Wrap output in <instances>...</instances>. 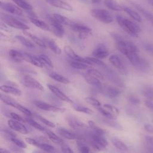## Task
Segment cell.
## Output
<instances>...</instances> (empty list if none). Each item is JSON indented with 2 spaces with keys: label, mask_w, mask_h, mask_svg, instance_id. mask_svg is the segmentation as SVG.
<instances>
[{
  "label": "cell",
  "mask_w": 153,
  "mask_h": 153,
  "mask_svg": "<svg viewBox=\"0 0 153 153\" xmlns=\"http://www.w3.org/2000/svg\"><path fill=\"white\" fill-rule=\"evenodd\" d=\"M36 117L38 118V119L39 120H40L42 123H43L44 124L47 125V126H48L49 127L54 128V127H56L55 124H54L53 123L50 121L49 120H48L47 119L45 118L44 117H42V116H41V115H38V114H36Z\"/></svg>",
  "instance_id": "c3c4849f"
},
{
  "label": "cell",
  "mask_w": 153,
  "mask_h": 153,
  "mask_svg": "<svg viewBox=\"0 0 153 153\" xmlns=\"http://www.w3.org/2000/svg\"><path fill=\"white\" fill-rule=\"evenodd\" d=\"M74 109L78 112H82L86 114H88V115H92L94 112L93 110H91V109L87 108V107H85L83 106H81V105H74L73 106Z\"/></svg>",
  "instance_id": "f35d334b"
},
{
  "label": "cell",
  "mask_w": 153,
  "mask_h": 153,
  "mask_svg": "<svg viewBox=\"0 0 153 153\" xmlns=\"http://www.w3.org/2000/svg\"><path fill=\"white\" fill-rule=\"evenodd\" d=\"M88 126L91 128L93 130V131L97 133H99V134H102L103 135L105 133V130H103L102 128L99 127L98 126H97L95 123L93 121H88Z\"/></svg>",
  "instance_id": "b9f144b4"
},
{
  "label": "cell",
  "mask_w": 153,
  "mask_h": 153,
  "mask_svg": "<svg viewBox=\"0 0 153 153\" xmlns=\"http://www.w3.org/2000/svg\"><path fill=\"white\" fill-rule=\"evenodd\" d=\"M143 47L146 51L153 55V45L150 44H144Z\"/></svg>",
  "instance_id": "9f6ffc18"
},
{
  "label": "cell",
  "mask_w": 153,
  "mask_h": 153,
  "mask_svg": "<svg viewBox=\"0 0 153 153\" xmlns=\"http://www.w3.org/2000/svg\"><path fill=\"white\" fill-rule=\"evenodd\" d=\"M25 140L29 144H30L31 145H33V146H36V147H38V145H39V143H38L34 139H32V138H30V137H26L25 139Z\"/></svg>",
  "instance_id": "11a10c76"
},
{
  "label": "cell",
  "mask_w": 153,
  "mask_h": 153,
  "mask_svg": "<svg viewBox=\"0 0 153 153\" xmlns=\"http://www.w3.org/2000/svg\"><path fill=\"white\" fill-rule=\"evenodd\" d=\"M148 1V2L151 4L152 6H153V0H147Z\"/></svg>",
  "instance_id": "6125c7cd"
},
{
  "label": "cell",
  "mask_w": 153,
  "mask_h": 153,
  "mask_svg": "<svg viewBox=\"0 0 153 153\" xmlns=\"http://www.w3.org/2000/svg\"><path fill=\"white\" fill-rule=\"evenodd\" d=\"M1 152H9L8 151H7V150H5V149L4 150V149H1Z\"/></svg>",
  "instance_id": "be15d7a7"
},
{
  "label": "cell",
  "mask_w": 153,
  "mask_h": 153,
  "mask_svg": "<svg viewBox=\"0 0 153 153\" xmlns=\"http://www.w3.org/2000/svg\"><path fill=\"white\" fill-rule=\"evenodd\" d=\"M103 108H105L106 109L108 110L109 111H110L111 113L115 115L116 116H118L119 114V110L116 107H115L111 105L105 104L103 105Z\"/></svg>",
  "instance_id": "681fc988"
},
{
  "label": "cell",
  "mask_w": 153,
  "mask_h": 153,
  "mask_svg": "<svg viewBox=\"0 0 153 153\" xmlns=\"http://www.w3.org/2000/svg\"><path fill=\"white\" fill-rule=\"evenodd\" d=\"M87 73L97 78H98L99 79L101 80H103L105 79V76L104 75L99 71L95 69H89L87 71Z\"/></svg>",
  "instance_id": "60d3db41"
},
{
  "label": "cell",
  "mask_w": 153,
  "mask_h": 153,
  "mask_svg": "<svg viewBox=\"0 0 153 153\" xmlns=\"http://www.w3.org/2000/svg\"><path fill=\"white\" fill-rule=\"evenodd\" d=\"M91 2L94 4H99L101 2V0H91Z\"/></svg>",
  "instance_id": "94428289"
},
{
  "label": "cell",
  "mask_w": 153,
  "mask_h": 153,
  "mask_svg": "<svg viewBox=\"0 0 153 153\" xmlns=\"http://www.w3.org/2000/svg\"><path fill=\"white\" fill-rule=\"evenodd\" d=\"M1 19L4 23L12 27L17 29H21L23 30H26L29 29V27L27 25L11 16H9L7 14H2Z\"/></svg>",
  "instance_id": "277c9868"
},
{
  "label": "cell",
  "mask_w": 153,
  "mask_h": 153,
  "mask_svg": "<svg viewBox=\"0 0 153 153\" xmlns=\"http://www.w3.org/2000/svg\"><path fill=\"white\" fill-rule=\"evenodd\" d=\"M39 57L44 65H45L50 68H53V62H51V59L47 56H46L45 54H40Z\"/></svg>",
  "instance_id": "ab89813d"
},
{
  "label": "cell",
  "mask_w": 153,
  "mask_h": 153,
  "mask_svg": "<svg viewBox=\"0 0 153 153\" xmlns=\"http://www.w3.org/2000/svg\"><path fill=\"white\" fill-rule=\"evenodd\" d=\"M25 60H27V62H30L32 65L39 67V68H42L43 67L44 65L41 61L39 57H37L35 56L31 55V54H25Z\"/></svg>",
  "instance_id": "44dd1931"
},
{
  "label": "cell",
  "mask_w": 153,
  "mask_h": 153,
  "mask_svg": "<svg viewBox=\"0 0 153 153\" xmlns=\"http://www.w3.org/2000/svg\"><path fill=\"white\" fill-rule=\"evenodd\" d=\"M97 111L101 114H102L104 117H105L106 118H108V119H111V120H114L115 119L117 116L114 114H113L112 113H111L110 111H109L108 110L104 108H97Z\"/></svg>",
  "instance_id": "74e56055"
},
{
  "label": "cell",
  "mask_w": 153,
  "mask_h": 153,
  "mask_svg": "<svg viewBox=\"0 0 153 153\" xmlns=\"http://www.w3.org/2000/svg\"><path fill=\"white\" fill-rule=\"evenodd\" d=\"M23 33H25V35H26V36H28L29 38H30L36 44H37V45H39V47H42V48H45V47H46L45 43L41 39H40L39 38L36 36L35 35H32V34L30 33L27 32L26 31V30H23Z\"/></svg>",
  "instance_id": "83f0119b"
},
{
  "label": "cell",
  "mask_w": 153,
  "mask_h": 153,
  "mask_svg": "<svg viewBox=\"0 0 153 153\" xmlns=\"http://www.w3.org/2000/svg\"><path fill=\"white\" fill-rule=\"evenodd\" d=\"M10 138L11 141L13 143H14L16 145H17V146L22 148H26L27 147L26 144L23 140L19 139L16 136H10Z\"/></svg>",
  "instance_id": "ee69618b"
},
{
  "label": "cell",
  "mask_w": 153,
  "mask_h": 153,
  "mask_svg": "<svg viewBox=\"0 0 153 153\" xmlns=\"http://www.w3.org/2000/svg\"><path fill=\"white\" fill-rule=\"evenodd\" d=\"M63 50H64L65 54L73 60H75L79 56L78 54H76L75 53V52L74 51V50L69 45H65L64 47Z\"/></svg>",
  "instance_id": "8d00e7d4"
},
{
  "label": "cell",
  "mask_w": 153,
  "mask_h": 153,
  "mask_svg": "<svg viewBox=\"0 0 153 153\" xmlns=\"http://www.w3.org/2000/svg\"><path fill=\"white\" fill-rule=\"evenodd\" d=\"M16 39L18 40L22 45H25L26 47L31 48L35 47V45L32 42H31L30 40L27 39V38H26L25 37L22 35H16Z\"/></svg>",
  "instance_id": "4dcf8cb0"
},
{
  "label": "cell",
  "mask_w": 153,
  "mask_h": 153,
  "mask_svg": "<svg viewBox=\"0 0 153 153\" xmlns=\"http://www.w3.org/2000/svg\"><path fill=\"white\" fill-rule=\"evenodd\" d=\"M128 100L133 104L137 105L140 103V100L135 96H130L128 98Z\"/></svg>",
  "instance_id": "6f0895ef"
},
{
  "label": "cell",
  "mask_w": 153,
  "mask_h": 153,
  "mask_svg": "<svg viewBox=\"0 0 153 153\" xmlns=\"http://www.w3.org/2000/svg\"><path fill=\"white\" fill-rule=\"evenodd\" d=\"M46 133L49 138V139L52 141L53 142L57 143V144H61L63 142V140L60 138L57 135L51 131H46Z\"/></svg>",
  "instance_id": "d6a6232c"
},
{
  "label": "cell",
  "mask_w": 153,
  "mask_h": 153,
  "mask_svg": "<svg viewBox=\"0 0 153 153\" xmlns=\"http://www.w3.org/2000/svg\"><path fill=\"white\" fill-rule=\"evenodd\" d=\"M30 21L32 23H33L35 26H36V27L40 28L42 30H50V27L49 26L44 22L35 17H30Z\"/></svg>",
  "instance_id": "7402d4cb"
},
{
  "label": "cell",
  "mask_w": 153,
  "mask_h": 153,
  "mask_svg": "<svg viewBox=\"0 0 153 153\" xmlns=\"http://www.w3.org/2000/svg\"><path fill=\"white\" fill-rule=\"evenodd\" d=\"M15 4L29 13H32V7L25 0H12Z\"/></svg>",
  "instance_id": "cb8c5ba5"
},
{
  "label": "cell",
  "mask_w": 153,
  "mask_h": 153,
  "mask_svg": "<svg viewBox=\"0 0 153 153\" xmlns=\"http://www.w3.org/2000/svg\"><path fill=\"white\" fill-rule=\"evenodd\" d=\"M10 115L11 117V118L13 120H15L16 121H20V122H25V120L22 117H20L19 115L17 114L16 113H14V112H11L10 114Z\"/></svg>",
  "instance_id": "f5cc1de1"
},
{
  "label": "cell",
  "mask_w": 153,
  "mask_h": 153,
  "mask_svg": "<svg viewBox=\"0 0 153 153\" xmlns=\"http://www.w3.org/2000/svg\"><path fill=\"white\" fill-rule=\"evenodd\" d=\"M1 7L4 11L16 16H22L23 15V11L22 8L17 6L16 4H14L10 2H1Z\"/></svg>",
  "instance_id": "ba28073f"
},
{
  "label": "cell",
  "mask_w": 153,
  "mask_h": 153,
  "mask_svg": "<svg viewBox=\"0 0 153 153\" xmlns=\"http://www.w3.org/2000/svg\"><path fill=\"white\" fill-rule=\"evenodd\" d=\"M123 10L131 17L132 18L133 20H134L136 22H140L142 21V19L140 16L135 11L131 10V8H128V7H124L123 8Z\"/></svg>",
  "instance_id": "f1b7e54d"
},
{
  "label": "cell",
  "mask_w": 153,
  "mask_h": 153,
  "mask_svg": "<svg viewBox=\"0 0 153 153\" xmlns=\"http://www.w3.org/2000/svg\"><path fill=\"white\" fill-rule=\"evenodd\" d=\"M47 87L50 89V90L56 96H57L59 99H60L61 100H63L64 102L69 103H72L73 102L72 100L68 97L63 92H62L59 88L57 87L51 85V84H47Z\"/></svg>",
  "instance_id": "4fadbf2b"
},
{
  "label": "cell",
  "mask_w": 153,
  "mask_h": 153,
  "mask_svg": "<svg viewBox=\"0 0 153 153\" xmlns=\"http://www.w3.org/2000/svg\"><path fill=\"white\" fill-rule=\"evenodd\" d=\"M143 94L149 100H153V86L146 85L142 90Z\"/></svg>",
  "instance_id": "836d02e7"
},
{
  "label": "cell",
  "mask_w": 153,
  "mask_h": 153,
  "mask_svg": "<svg viewBox=\"0 0 153 153\" xmlns=\"http://www.w3.org/2000/svg\"><path fill=\"white\" fill-rule=\"evenodd\" d=\"M1 90L5 93L11 94L17 96H20L22 94L20 90L10 85H2L1 86Z\"/></svg>",
  "instance_id": "ac0fdd59"
},
{
  "label": "cell",
  "mask_w": 153,
  "mask_h": 153,
  "mask_svg": "<svg viewBox=\"0 0 153 153\" xmlns=\"http://www.w3.org/2000/svg\"><path fill=\"white\" fill-rule=\"evenodd\" d=\"M53 17L59 22H60L61 24H62L63 25H68L69 26V25L71 24V22L68 18L64 16H62L61 14H57V13H54L53 14Z\"/></svg>",
  "instance_id": "1f68e13d"
},
{
  "label": "cell",
  "mask_w": 153,
  "mask_h": 153,
  "mask_svg": "<svg viewBox=\"0 0 153 153\" xmlns=\"http://www.w3.org/2000/svg\"><path fill=\"white\" fill-rule=\"evenodd\" d=\"M145 140L148 144V149L149 152H153V136H145Z\"/></svg>",
  "instance_id": "f907efd6"
},
{
  "label": "cell",
  "mask_w": 153,
  "mask_h": 153,
  "mask_svg": "<svg viewBox=\"0 0 153 153\" xmlns=\"http://www.w3.org/2000/svg\"><path fill=\"white\" fill-rule=\"evenodd\" d=\"M105 5L112 11H121L123 10V7L120 5L115 0H103Z\"/></svg>",
  "instance_id": "d6986e66"
},
{
  "label": "cell",
  "mask_w": 153,
  "mask_h": 153,
  "mask_svg": "<svg viewBox=\"0 0 153 153\" xmlns=\"http://www.w3.org/2000/svg\"><path fill=\"white\" fill-rule=\"evenodd\" d=\"M144 103L148 108L153 111V102L151 101V100H145L144 101Z\"/></svg>",
  "instance_id": "91938a15"
},
{
  "label": "cell",
  "mask_w": 153,
  "mask_h": 153,
  "mask_svg": "<svg viewBox=\"0 0 153 153\" xmlns=\"http://www.w3.org/2000/svg\"><path fill=\"white\" fill-rule=\"evenodd\" d=\"M69 26L72 30L78 33V36L80 39H85L91 34V28L83 24L71 22Z\"/></svg>",
  "instance_id": "5b68a950"
},
{
  "label": "cell",
  "mask_w": 153,
  "mask_h": 153,
  "mask_svg": "<svg viewBox=\"0 0 153 153\" xmlns=\"http://www.w3.org/2000/svg\"><path fill=\"white\" fill-rule=\"evenodd\" d=\"M8 54L11 59L17 63H20L23 60H25V54H22L16 50H14V49L10 50L8 52Z\"/></svg>",
  "instance_id": "e0dca14e"
},
{
  "label": "cell",
  "mask_w": 153,
  "mask_h": 153,
  "mask_svg": "<svg viewBox=\"0 0 153 153\" xmlns=\"http://www.w3.org/2000/svg\"><path fill=\"white\" fill-rule=\"evenodd\" d=\"M85 100L87 103L88 104L95 106H100L101 103L100 102L96 99L93 97H87L85 98Z\"/></svg>",
  "instance_id": "7dc6e473"
},
{
  "label": "cell",
  "mask_w": 153,
  "mask_h": 153,
  "mask_svg": "<svg viewBox=\"0 0 153 153\" xmlns=\"http://www.w3.org/2000/svg\"><path fill=\"white\" fill-rule=\"evenodd\" d=\"M60 146H61L62 151L64 152H74L72 151V149L64 142H63L62 143L60 144Z\"/></svg>",
  "instance_id": "db71d44e"
},
{
  "label": "cell",
  "mask_w": 153,
  "mask_h": 153,
  "mask_svg": "<svg viewBox=\"0 0 153 153\" xmlns=\"http://www.w3.org/2000/svg\"><path fill=\"white\" fill-rule=\"evenodd\" d=\"M67 121L71 127L76 129V128H86L89 126H87L85 123L82 122V121L77 119L74 116H69L67 118Z\"/></svg>",
  "instance_id": "9a60e30c"
},
{
  "label": "cell",
  "mask_w": 153,
  "mask_h": 153,
  "mask_svg": "<svg viewBox=\"0 0 153 153\" xmlns=\"http://www.w3.org/2000/svg\"><path fill=\"white\" fill-rule=\"evenodd\" d=\"M91 15L97 19L105 24H109L113 22L114 19L110 12L105 9L94 8L90 11Z\"/></svg>",
  "instance_id": "3957f363"
},
{
  "label": "cell",
  "mask_w": 153,
  "mask_h": 153,
  "mask_svg": "<svg viewBox=\"0 0 153 153\" xmlns=\"http://www.w3.org/2000/svg\"><path fill=\"white\" fill-rule=\"evenodd\" d=\"M21 82L27 87L35 88L38 90L43 91L44 87L42 84L35 78L29 75H25L21 79Z\"/></svg>",
  "instance_id": "8992f818"
},
{
  "label": "cell",
  "mask_w": 153,
  "mask_h": 153,
  "mask_svg": "<svg viewBox=\"0 0 153 153\" xmlns=\"http://www.w3.org/2000/svg\"><path fill=\"white\" fill-rule=\"evenodd\" d=\"M46 43L49 48L56 54H60L62 50L59 46L56 44V41L53 39H48L46 40Z\"/></svg>",
  "instance_id": "484cf974"
},
{
  "label": "cell",
  "mask_w": 153,
  "mask_h": 153,
  "mask_svg": "<svg viewBox=\"0 0 153 153\" xmlns=\"http://www.w3.org/2000/svg\"><path fill=\"white\" fill-rule=\"evenodd\" d=\"M69 63L72 68L77 69H86L88 67L87 64L79 62V61L74 60H73L72 61H71Z\"/></svg>",
  "instance_id": "d590c367"
},
{
  "label": "cell",
  "mask_w": 153,
  "mask_h": 153,
  "mask_svg": "<svg viewBox=\"0 0 153 153\" xmlns=\"http://www.w3.org/2000/svg\"><path fill=\"white\" fill-rule=\"evenodd\" d=\"M86 58L93 64H96V65H100V66H104L105 64L104 63L100 60V59L99 58H97V57H86Z\"/></svg>",
  "instance_id": "816d5d0a"
},
{
  "label": "cell",
  "mask_w": 153,
  "mask_h": 153,
  "mask_svg": "<svg viewBox=\"0 0 153 153\" xmlns=\"http://www.w3.org/2000/svg\"><path fill=\"white\" fill-rule=\"evenodd\" d=\"M109 60L111 62V63L116 69H117V70L120 72V74L123 75H126L127 74V69L118 56L115 54H112L110 56Z\"/></svg>",
  "instance_id": "30bf717a"
},
{
  "label": "cell",
  "mask_w": 153,
  "mask_h": 153,
  "mask_svg": "<svg viewBox=\"0 0 153 153\" xmlns=\"http://www.w3.org/2000/svg\"><path fill=\"white\" fill-rule=\"evenodd\" d=\"M120 90L117 88L109 87L103 89V93L109 98H114L120 94Z\"/></svg>",
  "instance_id": "ffe728a7"
},
{
  "label": "cell",
  "mask_w": 153,
  "mask_h": 153,
  "mask_svg": "<svg viewBox=\"0 0 153 153\" xmlns=\"http://www.w3.org/2000/svg\"><path fill=\"white\" fill-rule=\"evenodd\" d=\"M10 106L17 109L18 110H19L20 112H22V113L25 114V115H29V116H31L32 115L31 111L30 110H29L28 109H27L26 108L24 107L23 106L19 104L18 103H17L16 101L13 103Z\"/></svg>",
  "instance_id": "e575fe53"
},
{
  "label": "cell",
  "mask_w": 153,
  "mask_h": 153,
  "mask_svg": "<svg viewBox=\"0 0 153 153\" xmlns=\"http://www.w3.org/2000/svg\"><path fill=\"white\" fill-rule=\"evenodd\" d=\"M51 5L56 8H59L66 11H72V7L67 2L63 0H46Z\"/></svg>",
  "instance_id": "2e32d148"
},
{
  "label": "cell",
  "mask_w": 153,
  "mask_h": 153,
  "mask_svg": "<svg viewBox=\"0 0 153 153\" xmlns=\"http://www.w3.org/2000/svg\"><path fill=\"white\" fill-rule=\"evenodd\" d=\"M33 103L37 108L47 111H51L54 112H63L65 111L64 108H59L41 101L36 100L33 102Z\"/></svg>",
  "instance_id": "9c48e42d"
},
{
  "label": "cell",
  "mask_w": 153,
  "mask_h": 153,
  "mask_svg": "<svg viewBox=\"0 0 153 153\" xmlns=\"http://www.w3.org/2000/svg\"><path fill=\"white\" fill-rule=\"evenodd\" d=\"M145 130L148 133L153 134V125L150 124H146L144 125Z\"/></svg>",
  "instance_id": "680465c9"
},
{
  "label": "cell",
  "mask_w": 153,
  "mask_h": 153,
  "mask_svg": "<svg viewBox=\"0 0 153 153\" xmlns=\"http://www.w3.org/2000/svg\"><path fill=\"white\" fill-rule=\"evenodd\" d=\"M134 7L146 18L147 19L152 25H153V14L150 13L149 11H147L146 10L144 9L142 7L139 5V4H137L136 3L132 4Z\"/></svg>",
  "instance_id": "603a6c76"
},
{
  "label": "cell",
  "mask_w": 153,
  "mask_h": 153,
  "mask_svg": "<svg viewBox=\"0 0 153 153\" xmlns=\"http://www.w3.org/2000/svg\"><path fill=\"white\" fill-rule=\"evenodd\" d=\"M116 20L119 26L128 34L135 38L138 36L140 28L137 24L121 16H117Z\"/></svg>",
  "instance_id": "6da1fadb"
},
{
  "label": "cell",
  "mask_w": 153,
  "mask_h": 153,
  "mask_svg": "<svg viewBox=\"0 0 153 153\" xmlns=\"http://www.w3.org/2000/svg\"><path fill=\"white\" fill-rule=\"evenodd\" d=\"M93 57L99 59H104L109 56V51L103 44L98 45L93 50L92 53Z\"/></svg>",
  "instance_id": "5bb4252c"
},
{
  "label": "cell",
  "mask_w": 153,
  "mask_h": 153,
  "mask_svg": "<svg viewBox=\"0 0 153 153\" xmlns=\"http://www.w3.org/2000/svg\"><path fill=\"white\" fill-rule=\"evenodd\" d=\"M84 78L85 80V81L90 85L97 86V87H100L102 85L100 79L88 74V73L86 75H84Z\"/></svg>",
  "instance_id": "d4e9b609"
},
{
  "label": "cell",
  "mask_w": 153,
  "mask_h": 153,
  "mask_svg": "<svg viewBox=\"0 0 153 153\" xmlns=\"http://www.w3.org/2000/svg\"><path fill=\"white\" fill-rule=\"evenodd\" d=\"M83 140H78V150L82 153H88L91 151L90 148L82 142Z\"/></svg>",
  "instance_id": "f6af8a7d"
},
{
  "label": "cell",
  "mask_w": 153,
  "mask_h": 153,
  "mask_svg": "<svg viewBox=\"0 0 153 153\" xmlns=\"http://www.w3.org/2000/svg\"><path fill=\"white\" fill-rule=\"evenodd\" d=\"M48 20L54 34L59 38H62L65 33L63 25L59 22L54 17H49Z\"/></svg>",
  "instance_id": "52a82bcc"
},
{
  "label": "cell",
  "mask_w": 153,
  "mask_h": 153,
  "mask_svg": "<svg viewBox=\"0 0 153 153\" xmlns=\"http://www.w3.org/2000/svg\"><path fill=\"white\" fill-rule=\"evenodd\" d=\"M38 148H39L40 149H41L42 150L44 151H46V152H54L56 151V148L53 146L52 145H49V144H47V143H39V145H38Z\"/></svg>",
  "instance_id": "bcb514c9"
},
{
  "label": "cell",
  "mask_w": 153,
  "mask_h": 153,
  "mask_svg": "<svg viewBox=\"0 0 153 153\" xmlns=\"http://www.w3.org/2000/svg\"><path fill=\"white\" fill-rule=\"evenodd\" d=\"M8 125L10 128L19 132L23 134H26L28 133L27 129L26 126L20 123V121L15 120H10L8 121Z\"/></svg>",
  "instance_id": "8fae6325"
},
{
  "label": "cell",
  "mask_w": 153,
  "mask_h": 153,
  "mask_svg": "<svg viewBox=\"0 0 153 153\" xmlns=\"http://www.w3.org/2000/svg\"><path fill=\"white\" fill-rule=\"evenodd\" d=\"M26 121L27 122V123H29V124H30L31 126H32L33 127H34L38 130H39V131L45 130V128L43 126H42L41 124H39L38 123L35 121V120L30 118H26Z\"/></svg>",
  "instance_id": "7bdbcfd3"
},
{
  "label": "cell",
  "mask_w": 153,
  "mask_h": 153,
  "mask_svg": "<svg viewBox=\"0 0 153 153\" xmlns=\"http://www.w3.org/2000/svg\"><path fill=\"white\" fill-rule=\"evenodd\" d=\"M91 140V145L92 148L96 151H103L106 149L108 145V142L102 134L93 131L90 134Z\"/></svg>",
  "instance_id": "7a4b0ae2"
},
{
  "label": "cell",
  "mask_w": 153,
  "mask_h": 153,
  "mask_svg": "<svg viewBox=\"0 0 153 153\" xmlns=\"http://www.w3.org/2000/svg\"><path fill=\"white\" fill-rule=\"evenodd\" d=\"M57 131L59 134H60L62 137L69 139V140H84V138L79 135L76 134L71 132L70 131L64 128H58Z\"/></svg>",
  "instance_id": "7c38bea8"
},
{
  "label": "cell",
  "mask_w": 153,
  "mask_h": 153,
  "mask_svg": "<svg viewBox=\"0 0 153 153\" xmlns=\"http://www.w3.org/2000/svg\"><path fill=\"white\" fill-rule=\"evenodd\" d=\"M49 76L53 79H54L56 81H58L60 83H63L65 84H68L70 83V81L68 78H66V77L63 76V75L59 74L56 72H51L49 74Z\"/></svg>",
  "instance_id": "4316f807"
},
{
  "label": "cell",
  "mask_w": 153,
  "mask_h": 153,
  "mask_svg": "<svg viewBox=\"0 0 153 153\" xmlns=\"http://www.w3.org/2000/svg\"><path fill=\"white\" fill-rule=\"evenodd\" d=\"M111 142H112V144L118 149H119L121 151H124L128 150L127 146L123 141L118 139V138H116V137L112 138Z\"/></svg>",
  "instance_id": "f546056e"
}]
</instances>
